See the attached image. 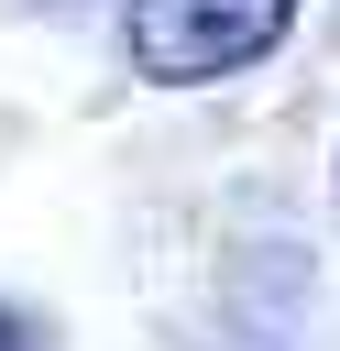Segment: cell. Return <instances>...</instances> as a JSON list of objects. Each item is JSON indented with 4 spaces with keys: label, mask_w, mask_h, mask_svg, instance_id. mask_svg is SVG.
<instances>
[{
    "label": "cell",
    "mask_w": 340,
    "mask_h": 351,
    "mask_svg": "<svg viewBox=\"0 0 340 351\" xmlns=\"http://www.w3.org/2000/svg\"><path fill=\"white\" fill-rule=\"evenodd\" d=\"M296 0H132L121 11V44L154 88H197V77H230V66H263L285 44Z\"/></svg>",
    "instance_id": "cell-1"
},
{
    "label": "cell",
    "mask_w": 340,
    "mask_h": 351,
    "mask_svg": "<svg viewBox=\"0 0 340 351\" xmlns=\"http://www.w3.org/2000/svg\"><path fill=\"white\" fill-rule=\"evenodd\" d=\"M0 351H22V329H11V318H0Z\"/></svg>",
    "instance_id": "cell-2"
}]
</instances>
